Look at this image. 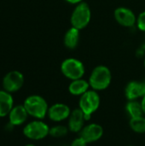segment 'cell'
<instances>
[{
	"instance_id": "cell-1",
	"label": "cell",
	"mask_w": 145,
	"mask_h": 146,
	"mask_svg": "<svg viewBox=\"0 0 145 146\" xmlns=\"http://www.w3.org/2000/svg\"><path fill=\"white\" fill-rule=\"evenodd\" d=\"M111 80L112 74L110 69L104 65H99L93 68L88 81L92 90L103 91L109 86Z\"/></svg>"
},
{
	"instance_id": "cell-2",
	"label": "cell",
	"mask_w": 145,
	"mask_h": 146,
	"mask_svg": "<svg viewBox=\"0 0 145 146\" xmlns=\"http://www.w3.org/2000/svg\"><path fill=\"white\" fill-rule=\"evenodd\" d=\"M28 115L35 119L42 120L48 114V104L45 99L38 95L27 97L23 104Z\"/></svg>"
},
{
	"instance_id": "cell-3",
	"label": "cell",
	"mask_w": 145,
	"mask_h": 146,
	"mask_svg": "<svg viewBox=\"0 0 145 146\" xmlns=\"http://www.w3.org/2000/svg\"><path fill=\"white\" fill-rule=\"evenodd\" d=\"M91 19V10L89 4L85 2H82L76 5L71 14V26L79 30H82L89 25Z\"/></svg>"
},
{
	"instance_id": "cell-4",
	"label": "cell",
	"mask_w": 145,
	"mask_h": 146,
	"mask_svg": "<svg viewBox=\"0 0 145 146\" xmlns=\"http://www.w3.org/2000/svg\"><path fill=\"white\" fill-rule=\"evenodd\" d=\"M79 105V109L85 115V120H89L91 115L98 109L100 105V97L97 91L88 90L86 92L81 95Z\"/></svg>"
},
{
	"instance_id": "cell-5",
	"label": "cell",
	"mask_w": 145,
	"mask_h": 146,
	"mask_svg": "<svg viewBox=\"0 0 145 146\" xmlns=\"http://www.w3.org/2000/svg\"><path fill=\"white\" fill-rule=\"evenodd\" d=\"M61 71L66 78L71 80H74L81 79L84 76L85 73V68L81 61L76 58L70 57L65 59L62 62Z\"/></svg>"
},
{
	"instance_id": "cell-6",
	"label": "cell",
	"mask_w": 145,
	"mask_h": 146,
	"mask_svg": "<svg viewBox=\"0 0 145 146\" xmlns=\"http://www.w3.org/2000/svg\"><path fill=\"white\" fill-rule=\"evenodd\" d=\"M50 127L48 125L40 121L36 120L26 124L23 128V134L29 139L40 140L49 135Z\"/></svg>"
},
{
	"instance_id": "cell-7",
	"label": "cell",
	"mask_w": 145,
	"mask_h": 146,
	"mask_svg": "<svg viewBox=\"0 0 145 146\" xmlns=\"http://www.w3.org/2000/svg\"><path fill=\"white\" fill-rule=\"evenodd\" d=\"M24 84L23 74L16 70L10 71L3 79V88L4 91L13 93L18 92Z\"/></svg>"
},
{
	"instance_id": "cell-8",
	"label": "cell",
	"mask_w": 145,
	"mask_h": 146,
	"mask_svg": "<svg viewBox=\"0 0 145 146\" xmlns=\"http://www.w3.org/2000/svg\"><path fill=\"white\" fill-rule=\"evenodd\" d=\"M115 20L118 24L124 27H132L137 25V19L135 13L127 7H118L114 11Z\"/></svg>"
},
{
	"instance_id": "cell-9",
	"label": "cell",
	"mask_w": 145,
	"mask_h": 146,
	"mask_svg": "<svg viewBox=\"0 0 145 146\" xmlns=\"http://www.w3.org/2000/svg\"><path fill=\"white\" fill-rule=\"evenodd\" d=\"M103 135V127L96 123H91L87 125L86 127H83L82 130L79 132V137H81L84 140L89 143L96 142L102 138Z\"/></svg>"
},
{
	"instance_id": "cell-10",
	"label": "cell",
	"mask_w": 145,
	"mask_h": 146,
	"mask_svg": "<svg viewBox=\"0 0 145 146\" xmlns=\"http://www.w3.org/2000/svg\"><path fill=\"white\" fill-rule=\"evenodd\" d=\"M71 114L70 109L64 104H55L48 110V116L53 121H62L69 117Z\"/></svg>"
},
{
	"instance_id": "cell-11",
	"label": "cell",
	"mask_w": 145,
	"mask_h": 146,
	"mask_svg": "<svg viewBox=\"0 0 145 146\" xmlns=\"http://www.w3.org/2000/svg\"><path fill=\"white\" fill-rule=\"evenodd\" d=\"M125 94L126 98L131 100H136L137 98H143L145 96L144 81H131L129 82L125 89Z\"/></svg>"
},
{
	"instance_id": "cell-12",
	"label": "cell",
	"mask_w": 145,
	"mask_h": 146,
	"mask_svg": "<svg viewBox=\"0 0 145 146\" xmlns=\"http://www.w3.org/2000/svg\"><path fill=\"white\" fill-rule=\"evenodd\" d=\"M28 113L26 110L24 105L19 104L13 107L11 111L9 114V122L11 123L14 127L22 125L28 117Z\"/></svg>"
},
{
	"instance_id": "cell-13",
	"label": "cell",
	"mask_w": 145,
	"mask_h": 146,
	"mask_svg": "<svg viewBox=\"0 0 145 146\" xmlns=\"http://www.w3.org/2000/svg\"><path fill=\"white\" fill-rule=\"evenodd\" d=\"M85 115L80 109H76L71 112L68 121V129L73 133H79L84 125Z\"/></svg>"
},
{
	"instance_id": "cell-14",
	"label": "cell",
	"mask_w": 145,
	"mask_h": 146,
	"mask_svg": "<svg viewBox=\"0 0 145 146\" xmlns=\"http://www.w3.org/2000/svg\"><path fill=\"white\" fill-rule=\"evenodd\" d=\"M14 107V99L11 93L2 90L0 91V117L9 115Z\"/></svg>"
},
{
	"instance_id": "cell-15",
	"label": "cell",
	"mask_w": 145,
	"mask_h": 146,
	"mask_svg": "<svg viewBox=\"0 0 145 146\" xmlns=\"http://www.w3.org/2000/svg\"><path fill=\"white\" fill-rule=\"evenodd\" d=\"M80 30L71 27L64 34L63 38V43L66 48L69 50H73L75 49L79 42V38H80Z\"/></svg>"
},
{
	"instance_id": "cell-16",
	"label": "cell",
	"mask_w": 145,
	"mask_h": 146,
	"mask_svg": "<svg viewBox=\"0 0 145 146\" xmlns=\"http://www.w3.org/2000/svg\"><path fill=\"white\" fill-rule=\"evenodd\" d=\"M90 87L91 86H90L89 81H86L85 80H83L81 78V79L72 80L71 83L69 84L68 91L72 95L81 96L85 92H86Z\"/></svg>"
},
{
	"instance_id": "cell-17",
	"label": "cell",
	"mask_w": 145,
	"mask_h": 146,
	"mask_svg": "<svg viewBox=\"0 0 145 146\" xmlns=\"http://www.w3.org/2000/svg\"><path fill=\"white\" fill-rule=\"evenodd\" d=\"M126 110L131 118H136L139 116H143L144 111L142 109L141 103L136 101V100H131L127 103Z\"/></svg>"
},
{
	"instance_id": "cell-18",
	"label": "cell",
	"mask_w": 145,
	"mask_h": 146,
	"mask_svg": "<svg viewBox=\"0 0 145 146\" xmlns=\"http://www.w3.org/2000/svg\"><path fill=\"white\" fill-rule=\"evenodd\" d=\"M131 128L138 133H145V118L143 116L131 118L130 121Z\"/></svg>"
},
{
	"instance_id": "cell-19",
	"label": "cell",
	"mask_w": 145,
	"mask_h": 146,
	"mask_svg": "<svg viewBox=\"0 0 145 146\" xmlns=\"http://www.w3.org/2000/svg\"><path fill=\"white\" fill-rule=\"evenodd\" d=\"M68 127H66L65 126L57 125L50 128L49 135H50L53 138H62L66 136L68 134Z\"/></svg>"
},
{
	"instance_id": "cell-20",
	"label": "cell",
	"mask_w": 145,
	"mask_h": 146,
	"mask_svg": "<svg viewBox=\"0 0 145 146\" xmlns=\"http://www.w3.org/2000/svg\"><path fill=\"white\" fill-rule=\"evenodd\" d=\"M137 27L138 28L145 33V11L141 12L137 19Z\"/></svg>"
},
{
	"instance_id": "cell-21",
	"label": "cell",
	"mask_w": 145,
	"mask_h": 146,
	"mask_svg": "<svg viewBox=\"0 0 145 146\" xmlns=\"http://www.w3.org/2000/svg\"><path fill=\"white\" fill-rule=\"evenodd\" d=\"M71 146H87V142L84 140L81 137H79L72 142Z\"/></svg>"
},
{
	"instance_id": "cell-22",
	"label": "cell",
	"mask_w": 145,
	"mask_h": 146,
	"mask_svg": "<svg viewBox=\"0 0 145 146\" xmlns=\"http://www.w3.org/2000/svg\"><path fill=\"white\" fill-rule=\"evenodd\" d=\"M67 3H70V4H79V3H82V2H84L83 0H65Z\"/></svg>"
},
{
	"instance_id": "cell-23",
	"label": "cell",
	"mask_w": 145,
	"mask_h": 146,
	"mask_svg": "<svg viewBox=\"0 0 145 146\" xmlns=\"http://www.w3.org/2000/svg\"><path fill=\"white\" fill-rule=\"evenodd\" d=\"M141 105H142V109L144 111V114H145V96L142 98V101H141Z\"/></svg>"
},
{
	"instance_id": "cell-24",
	"label": "cell",
	"mask_w": 145,
	"mask_h": 146,
	"mask_svg": "<svg viewBox=\"0 0 145 146\" xmlns=\"http://www.w3.org/2000/svg\"><path fill=\"white\" fill-rule=\"evenodd\" d=\"M25 146H36V145H32V144H28V145H26Z\"/></svg>"
},
{
	"instance_id": "cell-25",
	"label": "cell",
	"mask_w": 145,
	"mask_h": 146,
	"mask_svg": "<svg viewBox=\"0 0 145 146\" xmlns=\"http://www.w3.org/2000/svg\"><path fill=\"white\" fill-rule=\"evenodd\" d=\"M144 67H145V57H144Z\"/></svg>"
},
{
	"instance_id": "cell-26",
	"label": "cell",
	"mask_w": 145,
	"mask_h": 146,
	"mask_svg": "<svg viewBox=\"0 0 145 146\" xmlns=\"http://www.w3.org/2000/svg\"><path fill=\"white\" fill-rule=\"evenodd\" d=\"M49 146H53V145H49Z\"/></svg>"
}]
</instances>
